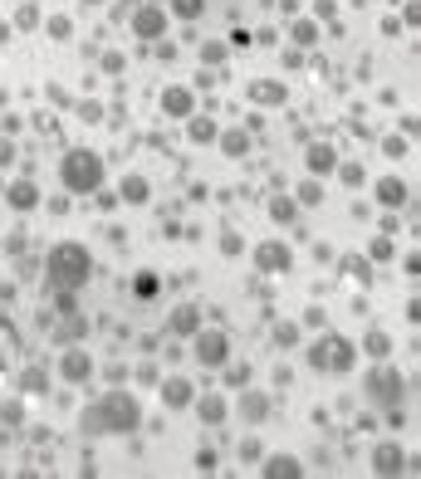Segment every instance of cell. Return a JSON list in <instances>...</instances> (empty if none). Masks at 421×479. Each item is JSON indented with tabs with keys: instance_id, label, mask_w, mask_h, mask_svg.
I'll list each match as a JSON object with an SVG mask.
<instances>
[{
	"instance_id": "10",
	"label": "cell",
	"mask_w": 421,
	"mask_h": 479,
	"mask_svg": "<svg viewBox=\"0 0 421 479\" xmlns=\"http://www.w3.org/2000/svg\"><path fill=\"white\" fill-rule=\"evenodd\" d=\"M255 264H260V269H270V274H279V269H289V264H294V255H289L284 245H275V240H270V245H260V250H255Z\"/></svg>"
},
{
	"instance_id": "14",
	"label": "cell",
	"mask_w": 421,
	"mask_h": 479,
	"mask_svg": "<svg viewBox=\"0 0 421 479\" xmlns=\"http://www.w3.org/2000/svg\"><path fill=\"white\" fill-rule=\"evenodd\" d=\"M5 200H10L15 210H34V205H39V186H34V181H15V186L5 191Z\"/></svg>"
},
{
	"instance_id": "15",
	"label": "cell",
	"mask_w": 421,
	"mask_h": 479,
	"mask_svg": "<svg viewBox=\"0 0 421 479\" xmlns=\"http://www.w3.org/2000/svg\"><path fill=\"white\" fill-rule=\"evenodd\" d=\"M265 479H304V465H299L294 455H275V460L265 465Z\"/></svg>"
},
{
	"instance_id": "23",
	"label": "cell",
	"mask_w": 421,
	"mask_h": 479,
	"mask_svg": "<svg viewBox=\"0 0 421 479\" xmlns=\"http://www.w3.org/2000/svg\"><path fill=\"white\" fill-rule=\"evenodd\" d=\"M157 274H137V279H132V293H137V298H152V293H157Z\"/></svg>"
},
{
	"instance_id": "33",
	"label": "cell",
	"mask_w": 421,
	"mask_h": 479,
	"mask_svg": "<svg viewBox=\"0 0 421 479\" xmlns=\"http://www.w3.org/2000/svg\"><path fill=\"white\" fill-rule=\"evenodd\" d=\"M387 157H407V142L402 137H387Z\"/></svg>"
},
{
	"instance_id": "9",
	"label": "cell",
	"mask_w": 421,
	"mask_h": 479,
	"mask_svg": "<svg viewBox=\"0 0 421 479\" xmlns=\"http://www.w3.org/2000/svg\"><path fill=\"white\" fill-rule=\"evenodd\" d=\"M162 401H167L172 411H182V406L196 401V386L187 382V377H167V382H162Z\"/></svg>"
},
{
	"instance_id": "36",
	"label": "cell",
	"mask_w": 421,
	"mask_h": 479,
	"mask_svg": "<svg viewBox=\"0 0 421 479\" xmlns=\"http://www.w3.org/2000/svg\"><path fill=\"white\" fill-rule=\"evenodd\" d=\"M0 191H5V186H0Z\"/></svg>"
},
{
	"instance_id": "32",
	"label": "cell",
	"mask_w": 421,
	"mask_h": 479,
	"mask_svg": "<svg viewBox=\"0 0 421 479\" xmlns=\"http://www.w3.org/2000/svg\"><path fill=\"white\" fill-rule=\"evenodd\" d=\"M387 255H392V240H387V235H382V240H372V260H387Z\"/></svg>"
},
{
	"instance_id": "17",
	"label": "cell",
	"mask_w": 421,
	"mask_h": 479,
	"mask_svg": "<svg viewBox=\"0 0 421 479\" xmlns=\"http://www.w3.org/2000/svg\"><path fill=\"white\" fill-rule=\"evenodd\" d=\"M122 200H127V205H142V200H147V181H142V177H127V181H122Z\"/></svg>"
},
{
	"instance_id": "2",
	"label": "cell",
	"mask_w": 421,
	"mask_h": 479,
	"mask_svg": "<svg viewBox=\"0 0 421 479\" xmlns=\"http://www.w3.org/2000/svg\"><path fill=\"white\" fill-rule=\"evenodd\" d=\"M59 181L69 186V191H99V181H103V162H99V152H89V147H74V152H64V162H59Z\"/></svg>"
},
{
	"instance_id": "4",
	"label": "cell",
	"mask_w": 421,
	"mask_h": 479,
	"mask_svg": "<svg viewBox=\"0 0 421 479\" xmlns=\"http://www.w3.org/2000/svg\"><path fill=\"white\" fill-rule=\"evenodd\" d=\"M309 362L323 367V372H348L353 367V343L348 338H323V343L309 347Z\"/></svg>"
},
{
	"instance_id": "6",
	"label": "cell",
	"mask_w": 421,
	"mask_h": 479,
	"mask_svg": "<svg viewBox=\"0 0 421 479\" xmlns=\"http://www.w3.org/2000/svg\"><path fill=\"white\" fill-rule=\"evenodd\" d=\"M402 386H407V382H402L392 367H377V372L367 377V396H372L377 406H387V411H392V406L402 401Z\"/></svg>"
},
{
	"instance_id": "8",
	"label": "cell",
	"mask_w": 421,
	"mask_h": 479,
	"mask_svg": "<svg viewBox=\"0 0 421 479\" xmlns=\"http://www.w3.org/2000/svg\"><path fill=\"white\" fill-rule=\"evenodd\" d=\"M162 113H167V117H191V113H196V94L182 89V84L167 89V94H162Z\"/></svg>"
},
{
	"instance_id": "24",
	"label": "cell",
	"mask_w": 421,
	"mask_h": 479,
	"mask_svg": "<svg viewBox=\"0 0 421 479\" xmlns=\"http://www.w3.org/2000/svg\"><path fill=\"white\" fill-rule=\"evenodd\" d=\"M265 411H270V406H265V396H260V391H250V396H245V416H250V421H265Z\"/></svg>"
},
{
	"instance_id": "28",
	"label": "cell",
	"mask_w": 421,
	"mask_h": 479,
	"mask_svg": "<svg viewBox=\"0 0 421 479\" xmlns=\"http://www.w3.org/2000/svg\"><path fill=\"white\" fill-rule=\"evenodd\" d=\"M294 39H299V44H314V39H318V30L309 25V20H299V25H294Z\"/></svg>"
},
{
	"instance_id": "16",
	"label": "cell",
	"mask_w": 421,
	"mask_h": 479,
	"mask_svg": "<svg viewBox=\"0 0 421 479\" xmlns=\"http://www.w3.org/2000/svg\"><path fill=\"white\" fill-rule=\"evenodd\" d=\"M196 328H201V313H196L191 303H182V308L172 313V333H182V338H187V333H196Z\"/></svg>"
},
{
	"instance_id": "34",
	"label": "cell",
	"mask_w": 421,
	"mask_h": 479,
	"mask_svg": "<svg viewBox=\"0 0 421 479\" xmlns=\"http://www.w3.org/2000/svg\"><path fill=\"white\" fill-rule=\"evenodd\" d=\"M10 162H15V147H10V142L0 137V167H10Z\"/></svg>"
},
{
	"instance_id": "20",
	"label": "cell",
	"mask_w": 421,
	"mask_h": 479,
	"mask_svg": "<svg viewBox=\"0 0 421 479\" xmlns=\"http://www.w3.org/2000/svg\"><path fill=\"white\" fill-rule=\"evenodd\" d=\"M363 352H372V357H387V352H392V338L377 328V333H367V347H363Z\"/></svg>"
},
{
	"instance_id": "13",
	"label": "cell",
	"mask_w": 421,
	"mask_h": 479,
	"mask_svg": "<svg viewBox=\"0 0 421 479\" xmlns=\"http://www.w3.org/2000/svg\"><path fill=\"white\" fill-rule=\"evenodd\" d=\"M377 200H382L387 210L407 205V181H402V177H387V181H377Z\"/></svg>"
},
{
	"instance_id": "21",
	"label": "cell",
	"mask_w": 421,
	"mask_h": 479,
	"mask_svg": "<svg viewBox=\"0 0 421 479\" xmlns=\"http://www.w3.org/2000/svg\"><path fill=\"white\" fill-rule=\"evenodd\" d=\"M172 10H177L182 20H201V15H206V0H172Z\"/></svg>"
},
{
	"instance_id": "31",
	"label": "cell",
	"mask_w": 421,
	"mask_h": 479,
	"mask_svg": "<svg viewBox=\"0 0 421 479\" xmlns=\"http://www.w3.org/2000/svg\"><path fill=\"white\" fill-rule=\"evenodd\" d=\"M196 470H201V475L215 470V450H201V455H196Z\"/></svg>"
},
{
	"instance_id": "5",
	"label": "cell",
	"mask_w": 421,
	"mask_h": 479,
	"mask_svg": "<svg viewBox=\"0 0 421 479\" xmlns=\"http://www.w3.org/2000/svg\"><path fill=\"white\" fill-rule=\"evenodd\" d=\"M196 362L201 367H225L230 362V338L220 333V328H196Z\"/></svg>"
},
{
	"instance_id": "12",
	"label": "cell",
	"mask_w": 421,
	"mask_h": 479,
	"mask_svg": "<svg viewBox=\"0 0 421 479\" xmlns=\"http://www.w3.org/2000/svg\"><path fill=\"white\" fill-rule=\"evenodd\" d=\"M59 377H64V382H84V377H89V352H84V347H69V352L59 357Z\"/></svg>"
},
{
	"instance_id": "19",
	"label": "cell",
	"mask_w": 421,
	"mask_h": 479,
	"mask_svg": "<svg viewBox=\"0 0 421 479\" xmlns=\"http://www.w3.org/2000/svg\"><path fill=\"white\" fill-rule=\"evenodd\" d=\"M220 147H225V157H245L250 137H245V132H225V137H220Z\"/></svg>"
},
{
	"instance_id": "3",
	"label": "cell",
	"mask_w": 421,
	"mask_h": 479,
	"mask_svg": "<svg viewBox=\"0 0 421 479\" xmlns=\"http://www.w3.org/2000/svg\"><path fill=\"white\" fill-rule=\"evenodd\" d=\"M99 421H103V435H132L137 426H142V406H137V396L132 391H108L103 401H99Z\"/></svg>"
},
{
	"instance_id": "25",
	"label": "cell",
	"mask_w": 421,
	"mask_h": 479,
	"mask_svg": "<svg viewBox=\"0 0 421 479\" xmlns=\"http://www.w3.org/2000/svg\"><path fill=\"white\" fill-rule=\"evenodd\" d=\"M279 98H284L279 84H255V103H279Z\"/></svg>"
},
{
	"instance_id": "30",
	"label": "cell",
	"mask_w": 421,
	"mask_h": 479,
	"mask_svg": "<svg viewBox=\"0 0 421 479\" xmlns=\"http://www.w3.org/2000/svg\"><path fill=\"white\" fill-rule=\"evenodd\" d=\"M25 391H44V372H39V367L25 372Z\"/></svg>"
},
{
	"instance_id": "11",
	"label": "cell",
	"mask_w": 421,
	"mask_h": 479,
	"mask_svg": "<svg viewBox=\"0 0 421 479\" xmlns=\"http://www.w3.org/2000/svg\"><path fill=\"white\" fill-rule=\"evenodd\" d=\"M407 470V455L397 450V445H377V455H372V475H402Z\"/></svg>"
},
{
	"instance_id": "26",
	"label": "cell",
	"mask_w": 421,
	"mask_h": 479,
	"mask_svg": "<svg viewBox=\"0 0 421 479\" xmlns=\"http://www.w3.org/2000/svg\"><path fill=\"white\" fill-rule=\"evenodd\" d=\"M201 416H206V421H220V416H225V401H220V396H206V401H201Z\"/></svg>"
},
{
	"instance_id": "1",
	"label": "cell",
	"mask_w": 421,
	"mask_h": 479,
	"mask_svg": "<svg viewBox=\"0 0 421 479\" xmlns=\"http://www.w3.org/2000/svg\"><path fill=\"white\" fill-rule=\"evenodd\" d=\"M44 274H49V284H54V288L79 293V288L94 279V255H89L79 240H59V245L49 250V260H44Z\"/></svg>"
},
{
	"instance_id": "27",
	"label": "cell",
	"mask_w": 421,
	"mask_h": 479,
	"mask_svg": "<svg viewBox=\"0 0 421 479\" xmlns=\"http://www.w3.org/2000/svg\"><path fill=\"white\" fill-rule=\"evenodd\" d=\"M49 34H54V39H69V34H74V25H69L64 15H54V20H49Z\"/></svg>"
},
{
	"instance_id": "22",
	"label": "cell",
	"mask_w": 421,
	"mask_h": 479,
	"mask_svg": "<svg viewBox=\"0 0 421 479\" xmlns=\"http://www.w3.org/2000/svg\"><path fill=\"white\" fill-rule=\"evenodd\" d=\"M187 122H191V137H196V142H210V137H215V122H210V117H196V113H191Z\"/></svg>"
},
{
	"instance_id": "7",
	"label": "cell",
	"mask_w": 421,
	"mask_h": 479,
	"mask_svg": "<svg viewBox=\"0 0 421 479\" xmlns=\"http://www.w3.org/2000/svg\"><path fill=\"white\" fill-rule=\"evenodd\" d=\"M132 30H137L142 39H162V34H167V15H162L157 5H142V10L132 15Z\"/></svg>"
},
{
	"instance_id": "29",
	"label": "cell",
	"mask_w": 421,
	"mask_h": 479,
	"mask_svg": "<svg viewBox=\"0 0 421 479\" xmlns=\"http://www.w3.org/2000/svg\"><path fill=\"white\" fill-rule=\"evenodd\" d=\"M270 215H275V220H289V215H294V200H284V196H279V200L270 205Z\"/></svg>"
},
{
	"instance_id": "35",
	"label": "cell",
	"mask_w": 421,
	"mask_h": 479,
	"mask_svg": "<svg viewBox=\"0 0 421 479\" xmlns=\"http://www.w3.org/2000/svg\"><path fill=\"white\" fill-rule=\"evenodd\" d=\"M89 5H99V0H89Z\"/></svg>"
},
{
	"instance_id": "18",
	"label": "cell",
	"mask_w": 421,
	"mask_h": 479,
	"mask_svg": "<svg viewBox=\"0 0 421 479\" xmlns=\"http://www.w3.org/2000/svg\"><path fill=\"white\" fill-rule=\"evenodd\" d=\"M309 167H314V172H333V147H323V142L309 147Z\"/></svg>"
}]
</instances>
